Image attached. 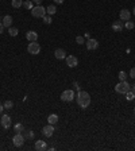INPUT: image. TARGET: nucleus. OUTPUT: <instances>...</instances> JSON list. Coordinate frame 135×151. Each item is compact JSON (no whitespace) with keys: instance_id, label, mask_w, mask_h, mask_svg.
Masks as SVG:
<instances>
[{"instance_id":"5701e85b","label":"nucleus","mask_w":135,"mask_h":151,"mask_svg":"<svg viewBox=\"0 0 135 151\" xmlns=\"http://www.w3.org/2000/svg\"><path fill=\"white\" fill-rule=\"evenodd\" d=\"M4 109H12L14 108V101H11V100H7V101H4Z\"/></svg>"},{"instance_id":"6e6552de","label":"nucleus","mask_w":135,"mask_h":151,"mask_svg":"<svg viewBox=\"0 0 135 151\" xmlns=\"http://www.w3.org/2000/svg\"><path fill=\"white\" fill-rule=\"evenodd\" d=\"M0 124H1V127L6 130H8L12 125V122H11V117L8 115H3V117H1V120H0Z\"/></svg>"},{"instance_id":"f704fd0d","label":"nucleus","mask_w":135,"mask_h":151,"mask_svg":"<svg viewBox=\"0 0 135 151\" xmlns=\"http://www.w3.org/2000/svg\"><path fill=\"white\" fill-rule=\"evenodd\" d=\"M27 136H29V138H34V134H32V132H29V134H27Z\"/></svg>"},{"instance_id":"72a5a7b5","label":"nucleus","mask_w":135,"mask_h":151,"mask_svg":"<svg viewBox=\"0 0 135 151\" xmlns=\"http://www.w3.org/2000/svg\"><path fill=\"white\" fill-rule=\"evenodd\" d=\"M3 109H4V105H3V104H1V103H0V113L3 112Z\"/></svg>"},{"instance_id":"20e7f679","label":"nucleus","mask_w":135,"mask_h":151,"mask_svg":"<svg viewBox=\"0 0 135 151\" xmlns=\"http://www.w3.org/2000/svg\"><path fill=\"white\" fill-rule=\"evenodd\" d=\"M74 99H76V94H74V92L72 89H66V90H64V92L61 93V100L62 101L70 103V101H73Z\"/></svg>"},{"instance_id":"f8f14e48","label":"nucleus","mask_w":135,"mask_h":151,"mask_svg":"<svg viewBox=\"0 0 135 151\" xmlns=\"http://www.w3.org/2000/svg\"><path fill=\"white\" fill-rule=\"evenodd\" d=\"M119 18H120V20H126V22H127V20H130V18H131V12L124 8V10H122L119 12Z\"/></svg>"},{"instance_id":"a211bd4d","label":"nucleus","mask_w":135,"mask_h":151,"mask_svg":"<svg viewBox=\"0 0 135 151\" xmlns=\"http://www.w3.org/2000/svg\"><path fill=\"white\" fill-rule=\"evenodd\" d=\"M23 130H24V127H23L22 123H16V124L14 125V131H15L16 134H22Z\"/></svg>"},{"instance_id":"bb28decb","label":"nucleus","mask_w":135,"mask_h":151,"mask_svg":"<svg viewBox=\"0 0 135 151\" xmlns=\"http://www.w3.org/2000/svg\"><path fill=\"white\" fill-rule=\"evenodd\" d=\"M126 29L127 30H132L135 27V24H134V22H130V20H127V22H126Z\"/></svg>"},{"instance_id":"9b49d317","label":"nucleus","mask_w":135,"mask_h":151,"mask_svg":"<svg viewBox=\"0 0 135 151\" xmlns=\"http://www.w3.org/2000/svg\"><path fill=\"white\" fill-rule=\"evenodd\" d=\"M26 39L29 42H37V39H38V32L34 31V30H30V31H27Z\"/></svg>"},{"instance_id":"f03ea898","label":"nucleus","mask_w":135,"mask_h":151,"mask_svg":"<svg viewBox=\"0 0 135 151\" xmlns=\"http://www.w3.org/2000/svg\"><path fill=\"white\" fill-rule=\"evenodd\" d=\"M115 90L120 94H126L129 90H131V85L127 81H120L118 85H115Z\"/></svg>"},{"instance_id":"b1692460","label":"nucleus","mask_w":135,"mask_h":151,"mask_svg":"<svg viewBox=\"0 0 135 151\" xmlns=\"http://www.w3.org/2000/svg\"><path fill=\"white\" fill-rule=\"evenodd\" d=\"M126 99H127V101H132V100H135V93L131 92V90H129V92L126 93Z\"/></svg>"},{"instance_id":"2f4dec72","label":"nucleus","mask_w":135,"mask_h":151,"mask_svg":"<svg viewBox=\"0 0 135 151\" xmlns=\"http://www.w3.org/2000/svg\"><path fill=\"white\" fill-rule=\"evenodd\" d=\"M53 1H54V3H57V4H62V3H64V0H53Z\"/></svg>"},{"instance_id":"7ed1b4c3","label":"nucleus","mask_w":135,"mask_h":151,"mask_svg":"<svg viewBox=\"0 0 135 151\" xmlns=\"http://www.w3.org/2000/svg\"><path fill=\"white\" fill-rule=\"evenodd\" d=\"M31 15L34 16V18H43V16L46 15V8H45V7H42V6L32 7Z\"/></svg>"},{"instance_id":"393cba45","label":"nucleus","mask_w":135,"mask_h":151,"mask_svg":"<svg viewBox=\"0 0 135 151\" xmlns=\"http://www.w3.org/2000/svg\"><path fill=\"white\" fill-rule=\"evenodd\" d=\"M118 77H119V81H126V80H127V73L122 70V72H119Z\"/></svg>"},{"instance_id":"a878e982","label":"nucleus","mask_w":135,"mask_h":151,"mask_svg":"<svg viewBox=\"0 0 135 151\" xmlns=\"http://www.w3.org/2000/svg\"><path fill=\"white\" fill-rule=\"evenodd\" d=\"M42 19H43V23H45V24H50V23L53 22V20H52V15H45Z\"/></svg>"},{"instance_id":"412c9836","label":"nucleus","mask_w":135,"mask_h":151,"mask_svg":"<svg viewBox=\"0 0 135 151\" xmlns=\"http://www.w3.org/2000/svg\"><path fill=\"white\" fill-rule=\"evenodd\" d=\"M55 12H57V8H55V6H49L47 8H46V14H47V15H54Z\"/></svg>"},{"instance_id":"4be33fe9","label":"nucleus","mask_w":135,"mask_h":151,"mask_svg":"<svg viewBox=\"0 0 135 151\" xmlns=\"http://www.w3.org/2000/svg\"><path fill=\"white\" fill-rule=\"evenodd\" d=\"M8 34H10L11 36H16L18 34H19V30L16 29V27H12V26H11L10 29H8Z\"/></svg>"},{"instance_id":"e433bc0d","label":"nucleus","mask_w":135,"mask_h":151,"mask_svg":"<svg viewBox=\"0 0 135 151\" xmlns=\"http://www.w3.org/2000/svg\"><path fill=\"white\" fill-rule=\"evenodd\" d=\"M132 14H134V15H135V8H134V10H132Z\"/></svg>"},{"instance_id":"1a4fd4ad","label":"nucleus","mask_w":135,"mask_h":151,"mask_svg":"<svg viewBox=\"0 0 135 151\" xmlns=\"http://www.w3.org/2000/svg\"><path fill=\"white\" fill-rule=\"evenodd\" d=\"M85 45H87L88 50H96V49L99 47V42L93 38H89L87 42H85Z\"/></svg>"},{"instance_id":"39448f33","label":"nucleus","mask_w":135,"mask_h":151,"mask_svg":"<svg viewBox=\"0 0 135 151\" xmlns=\"http://www.w3.org/2000/svg\"><path fill=\"white\" fill-rule=\"evenodd\" d=\"M27 52L32 55H37L41 53V46H39V43H37V42H30L29 46H27Z\"/></svg>"},{"instance_id":"0eeeda50","label":"nucleus","mask_w":135,"mask_h":151,"mask_svg":"<svg viewBox=\"0 0 135 151\" xmlns=\"http://www.w3.org/2000/svg\"><path fill=\"white\" fill-rule=\"evenodd\" d=\"M65 59H66V65L69 66V68H76V66L78 65V59H77L76 55H68Z\"/></svg>"},{"instance_id":"f3484780","label":"nucleus","mask_w":135,"mask_h":151,"mask_svg":"<svg viewBox=\"0 0 135 151\" xmlns=\"http://www.w3.org/2000/svg\"><path fill=\"white\" fill-rule=\"evenodd\" d=\"M47 122H49V124H55V123L58 122V116H57V115H54V113H52V115H49Z\"/></svg>"},{"instance_id":"ddd939ff","label":"nucleus","mask_w":135,"mask_h":151,"mask_svg":"<svg viewBox=\"0 0 135 151\" xmlns=\"http://www.w3.org/2000/svg\"><path fill=\"white\" fill-rule=\"evenodd\" d=\"M54 57L57 59H65L66 58V52H65L64 49H57L54 52Z\"/></svg>"},{"instance_id":"4c0bfd02","label":"nucleus","mask_w":135,"mask_h":151,"mask_svg":"<svg viewBox=\"0 0 135 151\" xmlns=\"http://www.w3.org/2000/svg\"><path fill=\"white\" fill-rule=\"evenodd\" d=\"M134 111H135V108H134Z\"/></svg>"},{"instance_id":"f257e3e1","label":"nucleus","mask_w":135,"mask_h":151,"mask_svg":"<svg viewBox=\"0 0 135 151\" xmlns=\"http://www.w3.org/2000/svg\"><path fill=\"white\" fill-rule=\"evenodd\" d=\"M76 101L77 104L81 107V108H88L90 104V96L88 92L85 90H78L77 92V96H76Z\"/></svg>"},{"instance_id":"4468645a","label":"nucleus","mask_w":135,"mask_h":151,"mask_svg":"<svg viewBox=\"0 0 135 151\" xmlns=\"http://www.w3.org/2000/svg\"><path fill=\"white\" fill-rule=\"evenodd\" d=\"M47 145H46L45 140H37L35 142V150L37 151H45Z\"/></svg>"},{"instance_id":"7c9ffc66","label":"nucleus","mask_w":135,"mask_h":151,"mask_svg":"<svg viewBox=\"0 0 135 151\" xmlns=\"http://www.w3.org/2000/svg\"><path fill=\"white\" fill-rule=\"evenodd\" d=\"M73 85H74V88H76V89H77V92H78V90H80V85H78L77 82H73Z\"/></svg>"},{"instance_id":"9d476101","label":"nucleus","mask_w":135,"mask_h":151,"mask_svg":"<svg viewBox=\"0 0 135 151\" xmlns=\"http://www.w3.org/2000/svg\"><path fill=\"white\" fill-rule=\"evenodd\" d=\"M42 134H43L46 138L53 136V134H54V127H53V124H49V125H46V127H43V128H42Z\"/></svg>"},{"instance_id":"473e14b6","label":"nucleus","mask_w":135,"mask_h":151,"mask_svg":"<svg viewBox=\"0 0 135 151\" xmlns=\"http://www.w3.org/2000/svg\"><path fill=\"white\" fill-rule=\"evenodd\" d=\"M3 30H4V26H3V23L0 22V34H1V32H3Z\"/></svg>"},{"instance_id":"c85d7f7f","label":"nucleus","mask_w":135,"mask_h":151,"mask_svg":"<svg viewBox=\"0 0 135 151\" xmlns=\"http://www.w3.org/2000/svg\"><path fill=\"white\" fill-rule=\"evenodd\" d=\"M130 77H131V78H135V68H132L131 70H130Z\"/></svg>"},{"instance_id":"6ab92c4d","label":"nucleus","mask_w":135,"mask_h":151,"mask_svg":"<svg viewBox=\"0 0 135 151\" xmlns=\"http://www.w3.org/2000/svg\"><path fill=\"white\" fill-rule=\"evenodd\" d=\"M11 6H12L14 8H20V7L23 6V0H12V1H11Z\"/></svg>"},{"instance_id":"c756f323","label":"nucleus","mask_w":135,"mask_h":151,"mask_svg":"<svg viewBox=\"0 0 135 151\" xmlns=\"http://www.w3.org/2000/svg\"><path fill=\"white\" fill-rule=\"evenodd\" d=\"M43 0H32V3H35V6H41Z\"/></svg>"},{"instance_id":"2eb2a0df","label":"nucleus","mask_w":135,"mask_h":151,"mask_svg":"<svg viewBox=\"0 0 135 151\" xmlns=\"http://www.w3.org/2000/svg\"><path fill=\"white\" fill-rule=\"evenodd\" d=\"M111 29H112L115 32H120V31L123 30L122 20H116V22H113V23H112V26H111Z\"/></svg>"},{"instance_id":"c9c22d12","label":"nucleus","mask_w":135,"mask_h":151,"mask_svg":"<svg viewBox=\"0 0 135 151\" xmlns=\"http://www.w3.org/2000/svg\"><path fill=\"white\" fill-rule=\"evenodd\" d=\"M132 92L135 93V85H132Z\"/></svg>"},{"instance_id":"423d86ee","label":"nucleus","mask_w":135,"mask_h":151,"mask_svg":"<svg viewBox=\"0 0 135 151\" xmlns=\"http://www.w3.org/2000/svg\"><path fill=\"white\" fill-rule=\"evenodd\" d=\"M24 140H26V139H24V136H23L22 134H15L12 138V143L15 147H22V146L24 145Z\"/></svg>"},{"instance_id":"dca6fc26","label":"nucleus","mask_w":135,"mask_h":151,"mask_svg":"<svg viewBox=\"0 0 135 151\" xmlns=\"http://www.w3.org/2000/svg\"><path fill=\"white\" fill-rule=\"evenodd\" d=\"M1 23H3L4 27H8V29H10V27L12 26V16H11V15H6L3 18V20H1Z\"/></svg>"},{"instance_id":"aec40b11","label":"nucleus","mask_w":135,"mask_h":151,"mask_svg":"<svg viewBox=\"0 0 135 151\" xmlns=\"http://www.w3.org/2000/svg\"><path fill=\"white\" fill-rule=\"evenodd\" d=\"M23 7H24L26 10H32V7H34V3H32V0H24V3H23Z\"/></svg>"},{"instance_id":"cd10ccee","label":"nucleus","mask_w":135,"mask_h":151,"mask_svg":"<svg viewBox=\"0 0 135 151\" xmlns=\"http://www.w3.org/2000/svg\"><path fill=\"white\" fill-rule=\"evenodd\" d=\"M76 42H77L78 45H83V43H85V42H84V38H83V36H80V35L76 36Z\"/></svg>"}]
</instances>
